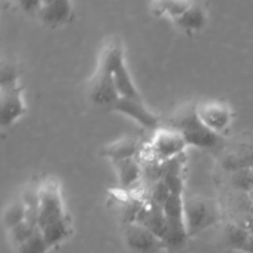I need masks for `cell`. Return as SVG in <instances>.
Returning a JSON list of instances; mask_svg holds the SVG:
<instances>
[{"label": "cell", "instance_id": "9", "mask_svg": "<svg viewBox=\"0 0 253 253\" xmlns=\"http://www.w3.org/2000/svg\"><path fill=\"white\" fill-rule=\"evenodd\" d=\"M111 110L118 111L127 118L132 119L137 124L146 128H160V119L157 115L148 110L142 103V99L120 98L113 106Z\"/></svg>", "mask_w": 253, "mask_h": 253}, {"label": "cell", "instance_id": "31", "mask_svg": "<svg viewBox=\"0 0 253 253\" xmlns=\"http://www.w3.org/2000/svg\"><path fill=\"white\" fill-rule=\"evenodd\" d=\"M41 1H42V4H46V2L52 1V0H41Z\"/></svg>", "mask_w": 253, "mask_h": 253}, {"label": "cell", "instance_id": "24", "mask_svg": "<svg viewBox=\"0 0 253 253\" xmlns=\"http://www.w3.org/2000/svg\"><path fill=\"white\" fill-rule=\"evenodd\" d=\"M39 229V225L32 224V222L27 221L26 220V221L21 222L20 225L15 226L14 229L9 230L10 240H11V242L14 244V246L17 247L21 244H24L26 240H29Z\"/></svg>", "mask_w": 253, "mask_h": 253}, {"label": "cell", "instance_id": "27", "mask_svg": "<svg viewBox=\"0 0 253 253\" xmlns=\"http://www.w3.org/2000/svg\"><path fill=\"white\" fill-rule=\"evenodd\" d=\"M15 1L26 12H37L42 5L41 0H15Z\"/></svg>", "mask_w": 253, "mask_h": 253}, {"label": "cell", "instance_id": "6", "mask_svg": "<svg viewBox=\"0 0 253 253\" xmlns=\"http://www.w3.org/2000/svg\"><path fill=\"white\" fill-rule=\"evenodd\" d=\"M104 52L106 53L109 62H110L111 69H113L114 82H115L119 94H120V98L141 99L140 93L136 89L132 78H131L127 68H126L125 58H124V49L121 47L120 42L111 41L108 44V47L104 49Z\"/></svg>", "mask_w": 253, "mask_h": 253}, {"label": "cell", "instance_id": "5", "mask_svg": "<svg viewBox=\"0 0 253 253\" xmlns=\"http://www.w3.org/2000/svg\"><path fill=\"white\" fill-rule=\"evenodd\" d=\"M40 187V205H39V227L42 229L46 225L56 222L58 220L68 217L64 209L63 198L58 183L48 179Z\"/></svg>", "mask_w": 253, "mask_h": 253}, {"label": "cell", "instance_id": "22", "mask_svg": "<svg viewBox=\"0 0 253 253\" xmlns=\"http://www.w3.org/2000/svg\"><path fill=\"white\" fill-rule=\"evenodd\" d=\"M230 184L236 192L247 193L253 188V170L250 168L230 173Z\"/></svg>", "mask_w": 253, "mask_h": 253}, {"label": "cell", "instance_id": "17", "mask_svg": "<svg viewBox=\"0 0 253 253\" xmlns=\"http://www.w3.org/2000/svg\"><path fill=\"white\" fill-rule=\"evenodd\" d=\"M195 0H151L150 9L157 17H165L175 22L187 12Z\"/></svg>", "mask_w": 253, "mask_h": 253}, {"label": "cell", "instance_id": "32", "mask_svg": "<svg viewBox=\"0 0 253 253\" xmlns=\"http://www.w3.org/2000/svg\"><path fill=\"white\" fill-rule=\"evenodd\" d=\"M252 170H253V169H252Z\"/></svg>", "mask_w": 253, "mask_h": 253}, {"label": "cell", "instance_id": "25", "mask_svg": "<svg viewBox=\"0 0 253 253\" xmlns=\"http://www.w3.org/2000/svg\"><path fill=\"white\" fill-rule=\"evenodd\" d=\"M170 195H172V193L169 192V189H168L167 185L165 184V182H163V180H160V182L155 183V184L151 185L147 189V198H146V202L155 203V204L163 207Z\"/></svg>", "mask_w": 253, "mask_h": 253}, {"label": "cell", "instance_id": "26", "mask_svg": "<svg viewBox=\"0 0 253 253\" xmlns=\"http://www.w3.org/2000/svg\"><path fill=\"white\" fill-rule=\"evenodd\" d=\"M1 89L17 88L19 86V73L14 64L4 63L1 68Z\"/></svg>", "mask_w": 253, "mask_h": 253}, {"label": "cell", "instance_id": "4", "mask_svg": "<svg viewBox=\"0 0 253 253\" xmlns=\"http://www.w3.org/2000/svg\"><path fill=\"white\" fill-rule=\"evenodd\" d=\"M89 96L96 105L108 106V108H111L120 99V94L114 82L113 69L105 52L101 54L98 71L90 82Z\"/></svg>", "mask_w": 253, "mask_h": 253}, {"label": "cell", "instance_id": "2", "mask_svg": "<svg viewBox=\"0 0 253 253\" xmlns=\"http://www.w3.org/2000/svg\"><path fill=\"white\" fill-rule=\"evenodd\" d=\"M184 217L189 237L215 226L222 215L219 204L205 197H190L184 199Z\"/></svg>", "mask_w": 253, "mask_h": 253}, {"label": "cell", "instance_id": "12", "mask_svg": "<svg viewBox=\"0 0 253 253\" xmlns=\"http://www.w3.org/2000/svg\"><path fill=\"white\" fill-rule=\"evenodd\" d=\"M1 125L4 127L12 125L25 113V103L21 89H1Z\"/></svg>", "mask_w": 253, "mask_h": 253}, {"label": "cell", "instance_id": "16", "mask_svg": "<svg viewBox=\"0 0 253 253\" xmlns=\"http://www.w3.org/2000/svg\"><path fill=\"white\" fill-rule=\"evenodd\" d=\"M143 147L137 140L130 137H124L109 145L104 151V156L108 157L111 162L128 160V158H141Z\"/></svg>", "mask_w": 253, "mask_h": 253}, {"label": "cell", "instance_id": "13", "mask_svg": "<svg viewBox=\"0 0 253 253\" xmlns=\"http://www.w3.org/2000/svg\"><path fill=\"white\" fill-rule=\"evenodd\" d=\"M135 224L142 225L151 232H153L158 239L162 240L167 231V217L163 211V207L155 204V203L146 202Z\"/></svg>", "mask_w": 253, "mask_h": 253}, {"label": "cell", "instance_id": "19", "mask_svg": "<svg viewBox=\"0 0 253 253\" xmlns=\"http://www.w3.org/2000/svg\"><path fill=\"white\" fill-rule=\"evenodd\" d=\"M40 230H41L42 235H43L44 240H46L49 249L61 245L62 242L66 241L72 234L69 217L58 220V221L56 222H52V224L46 225V226L42 227V229Z\"/></svg>", "mask_w": 253, "mask_h": 253}, {"label": "cell", "instance_id": "20", "mask_svg": "<svg viewBox=\"0 0 253 253\" xmlns=\"http://www.w3.org/2000/svg\"><path fill=\"white\" fill-rule=\"evenodd\" d=\"M250 237H251V235H250L249 230L241 225L229 222L225 226L224 240L229 249L235 250V251H242Z\"/></svg>", "mask_w": 253, "mask_h": 253}, {"label": "cell", "instance_id": "3", "mask_svg": "<svg viewBox=\"0 0 253 253\" xmlns=\"http://www.w3.org/2000/svg\"><path fill=\"white\" fill-rule=\"evenodd\" d=\"M187 142L177 130L170 127H160L148 147H145L140 160H153L165 163L184 153Z\"/></svg>", "mask_w": 253, "mask_h": 253}, {"label": "cell", "instance_id": "14", "mask_svg": "<svg viewBox=\"0 0 253 253\" xmlns=\"http://www.w3.org/2000/svg\"><path fill=\"white\" fill-rule=\"evenodd\" d=\"M185 163H187L185 152L163 163L162 180L168 187L169 192L174 195H182L183 197Z\"/></svg>", "mask_w": 253, "mask_h": 253}, {"label": "cell", "instance_id": "28", "mask_svg": "<svg viewBox=\"0 0 253 253\" xmlns=\"http://www.w3.org/2000/svg\"><path fill=\"white\" fill-rule=\"evenodd\" d=\"M241 252L245 253H253V236L250 237V240L247 241V244L245 245V247L242 249Z\"/></svg>", "mask_w": 253, "mask_h": 253}, {"label": "cell", "instance_id": "30", "mask_svg": "<svg viewBox=\"0 0 253 253\" xmlns=\"http://www.w3.org/2000/svg\"><path fill=\"white\" fill-rule=\"evenodd\" d=\"M249 197H250V199H251V202H252V204H253V188L251 190H250V193H249Z\"/></svg>", "mask_w": 253, "mask_h": 253}, {"label": "cell", "instance_id": "8", "mask_svg": "<svg viewBox=\"0 0 253 253\" xmlns=\"http://www.w3.org/2000/svg\"><path fill=\"white\" fill-rule=\"evenodd\" d=\"M124 237L128 249L136 253H158L161 250H165L162 240L142 225H125Z\"/></svg>", "mask_w": 253, "mask_h": 253}, {"label": "cell", "instance_id": "11", "mask_svg": "<svg viewBox=\"0 0 253 253\" xmlns=\"http://www.w3.org/2000/svg\"><path fill=\"white\" fill-rule=\"evenodd\" d=\"M42 24L48 27H58L67 24L72 17L71 0H52L42 4L37 11Z\"/></svg>", "mask_w": 253, "mask_h": 253}, {"label": "cell", "instance_id": "21", "mask_svg": "<svg viewBox=\"0 0 253 253\" xmlns=\"http://www.w3.org/2000/svg\"><path fill=\"white\" fill-rule=\"evenodd\" d=\"M27 211L24 202L20 198V200H15L9 207L6 208L4 212V225L7 229V231L14 229L15 226L20 225L21 222L26 221Z\"/></svg>", "mask_w": 253, "mask_h": 253}, {"label": "cell", "instance_id": "15", "mask_svg": "<svg viewBox=\"0 0 253 253\" xmlns=\"http://www.w3.org/2000/svg\"><path fill=\"white\" fill-rule=\"evenodd\" d=\"M115 166L116 175L121 187L130 192L142 182V163L140 158H128V160L113 162Z\"/></svg>", "mask_w": 253, "mask_h": 253}, {"label": "cell", "instance_id": "29", "mask_svg": "<svg viewBox=\"0 0 253 253\" xmlns=\"http://www.w3.org/2000/svg\"><path fill=\"white\" fill-rule=\"evenodd\" d=\"M247 230H249L250 235H251V236H253V216L251 217V220H250L249 225H247Z\"/></svg>", "mask_w": 253, "mask_h": 253}, {"label": "cell", "instance_id": "23", "mask_svg": "<svg viewBox=\"0 0 253 253\" xmlns=\"http://www.w3.org/2000/svg\"><path fill=\"white\" fill-rule=\"evenodd\" d=\"M49 246L47 245L41 230H37L29 240L16 247L17 253H47L49 251Z\"/></svg>", "mask_w": 253, "mask_h": 253}, {"label": "cell", "instance_id": "10", "mask_svg": "<svg viewBox=\"0 0 253 253\" xmlns=\"http://www.w3.org/2000/svg\"><path fill=\"white\" fill-rule=\"evenodd\" d=\"M220 165L229 173L246 168L253 169V143L242 142L227 148Z\"/></svg>", "mask_w": 253, "mask_h": 253}, {"label": "cell", "instance_id": "7", "mask_svg": "<svg viewBox=\"0 0 253 253\" xmlns=\"http://www.w3.org/2000/svg\"><path fill=\"white\" fill-rule=\"evenodd\" d=\"M197 114L202 123L214 131L215 133L221 135L230 127L234 119V113L226 104L209 101L197 105Z\"/></svg>", "mask_w": 253, "mask_h": 253}, {"label": "cell", "instance_id": "1", "mask_svg": "<svg viewBox=\"0 0 253 253\" xmlns=\"http://www.w3.org/2000/svg\"><path fill=\"white\" fill-rule=\"evenodd\" d=\"M168 127L177 130L187 142V146L216 150L222 146L221 135L208 128L197 114V106L180 109L168 121Z\"/></svg>", "mask_w": 253, "mask_h": 253}, {"label": "cell", "instance_id": "18", "mask_svg": "<svg viewBox=\"0 0 253 253\" xmlns=\"http://www.w3.org/2000/svg\"><path fill=\"white\" fill-rule=\"evenodd\" d=\"M208 16L207 11H205L204 7L199 4V2L194 1L192 6L187 10L184 15L179 17L175 22L173 24L178 27L179 30H182L183 32L188 35L195 34V32L200 31L202 29H204L205 25H207Z\"/></svg>", "mask_w": 253, "mask_h": 253}]
</instances>
